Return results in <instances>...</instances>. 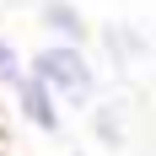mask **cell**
I'll return each instance as SVG.
<instances>
[{
    "mask_svg": "<svg viewBox=\"0 0 156 156\" xmlns=\"http://www.w3.org/2000/svg\"><path fill=\"white\" fill-rule=\"evenodd\" d=\"M27 70L59 97L65 108H86L92 113V102L102 97V76H97V65L86 59L81 43H54V38H48L43 48L27 54Z\"/></svg>",
    "mask_w": 156,
    "mask_h": 156,
    "instance_id": "1",
    "label": "cell"
},
{
    "mask_svg": "<svg viewBox=\"0 0 156 156\" xmlns=\"http://www.w3.org/2000/svg\"><path fill=\"white\" fill-rule=\"evenodd\" d=\"M11 102H16V113H22V124H32L38 135H59V129H65V102L48 92L32 70H27V81L11 92Z\"/></svg>",
    "mask_w": 156,
    "mask_h": 156,
    "instance_id": "2",
    "label": "cell"
},
{
    "mask_svg": "<svg viewBox=\"0 0 156 156\" xmlns=\"http://www.w3.org/2000/svg\"><path fill=\"white\" fill-rule=\"evenodd\" d=\"M38 27H43L54 43H81L86 48V38H92V22L81 16L76 0H38Z\"/></svg>",
    "mask_w": 156,
    "mask_h": 156,
    "instance_id": "3",
    "label": "cell"
},
{
    "mask_svg": "<svg viewBox=\"0 0 156 156\" xmlns=\"http://www.w3.org/2000/svg\"><path fill=\"white\" fill-rule=\"evenodd\" d=\"M92 135H97L102 151H124V140H129L124 102H102V97H97V102H92Z\"/></svg>",
    "mask_w": 156,
    "mask_h": 156,
    "instance_id": "4",
    "label": "cell"
},
{
    "mask_svg": "<svg viewBox=\"0 0 156 156\" xmlns=\"http://www.w3.org/2000/svg\"><path fill=\"white\" fill-rule=\"evenodd\" d=\"M97 38H102V48H108V59H113V65H135V59L145 54V38H140L135 27H119V22H108Z\"/></svg>",
    "mask_w": 156,
    "mask_h": 156,
    "instance_id": "5",
    "label": "cell"
},
{
    "mask_svg": "<svg viewBox=\"0 0 156 156\" xmlns=\"http://www.w3.org/2000/svg\"><path fill=\"white\" fill-rule=\"evenodd\" d=\"M22 81H27V54L0 32V92H16Z\"/></svg>",
    "mask_w": 156,
    "mask_h": 156,
    "instance_id": "6",
    "label": "cell"
},
{
    "mask_svg": "<svg viewBox=\"0 0 156 156\" xmlns=\"http://www.w3.org/2000/svg\"><path fill=\"white\" fill-rule=\"evenodd\" d=\"M70 156H86V151H70Z\"/></svg>",
    "mask_w": 156,
    "mask_h": 156,
    "instance_id": "7",
    "label": "cell"
}]
</instances>
